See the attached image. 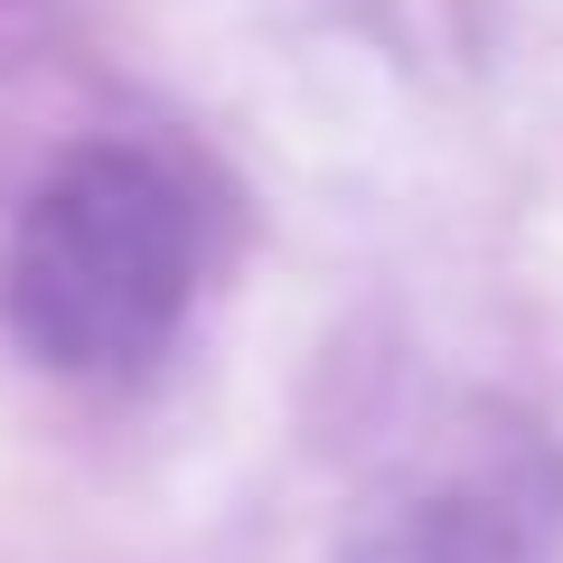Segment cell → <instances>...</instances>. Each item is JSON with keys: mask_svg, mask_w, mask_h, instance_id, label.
<instances>
[{"mask_svg": "<svg viewBox=\"0 0 563 563\" xmlns=\"http://www.w3.org/2000/svg\"><path fill=\"white\" fill-rule=\"evenodd\" d=\"M198 282L188 198L141 151H76L10 225L0 310L57 376H132L169 347Z\"/></svg>", "mask_w": 563, "mask_h": 563, "instance_id": "obj_1", "label": "cell"}, {"mask_svg": "<svg viewBox=\"0 0 563 563\" xmlns=\"http://www.w3.org/2000/svg\"><path fill=\"white\" fill-rule=\"evenodd\" d=\"M563 470L507 413H451L347 507L339 563H554Z\"/></svg>", "mask_w": 563, "mask_h": 563, "instance_id": "obj_2", "label": "cell"}]
</instances>
